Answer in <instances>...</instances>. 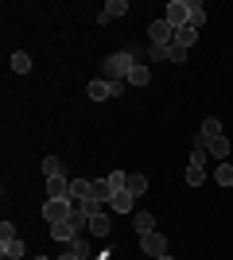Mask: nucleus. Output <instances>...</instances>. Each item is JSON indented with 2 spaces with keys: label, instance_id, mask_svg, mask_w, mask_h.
Returning a JSON list of instances; mask_svg holds the SVG:
<instances>
[{
  "label": "nucleus",
  "instance_id": "f257e3e1",
  "mask_svg": "<svg viewBox=\"0 0 233 260\" xmlns=\"http://www.w3.org/2000/svg\"><path fill=\"white\" fill-rule=\"evenodd\" d=\"M140 58H144L140 47H132V51H113L109 58L101 62V74H109V82H128V74L140 66Z\"/></svg>",
  "mask_w": 233,
  "mask_h": 260
},
{
  "label": "nucleus",
  "instance_id": "f03ea898",
  "mask_svg": "<svg viewBox=\"0 0 233 260\" xmlns=\"http://www.w3.org/2000/svg\"><path fill=\"white\" fill-rule=\"evenodd\" d=\"M86 93H89L93 101H105V98H121V93H124V82H109V78H93V82L86 86Z\"/></svg>",
  "mask_w": 233,
  "mask_h": 260
},
{
  "label": "nucleus",
  "instance_id": "7ed1b4c3",
  "mask_svg": "<svg viewBox=\"0 0 233 260\" xmlns=\"http://www.w3.org/2000/svg\"><path fill=\"white\" fill-rule=\"evenodd\" d=\"M70 214H74L70 198H47V202H43V217H47V225H58V221H66Z\"/></svg>",
  "mask_w": 233,
  "mask_h": 260
},
{
  "label": "nucleus",
  "instance_id": "20e7f679",
  "mask_svg": "<svg viewBox=\"0 0 233 260\" xmlns=\"http://www.w3.org/2000/svg\"><path fill=\"white\" fill-rule=\"evenodd\" d=\"M163 20L171 23V27H187L190 23V0H171V4H167V12H163Z\"/></svg>",
  "mask_w": 233,
  "mask_h": 260
},
{
  "label": "nucleus",
  "instance_id": "39448f33",
  "mask_svg": "<svg viewBox=\"0 0 233 260\" xmlns=\"http://www.w3.org/2000/svg\"><path fill=\"white\" fill-rule=\"evenodd\" d=\"M148 39H152V47H171L175 43V27L167 20H152L148 23Z\"/></svg>",
  "mask_w": 233,
  "mask_h": 260
},
{
  "label": "nucleus",
  "instance_id": "423d86ee",
  "mask_svg": "<svg viewBox=\"0 0 233 260\" xmlns=\"http://www.w3.org/2000/svg\"><path fill=\"white\" fill-rule=\"evenodd\" d=\"M140 249H144V256L159 260V256H167V237L159 229H155V233H144V237H140Z\"/></svg>",
  "mask_w": 233,
  "mask_h": 260
},
{
  "label": "nucleus",
  "instance_id": "0eeeda50",
  "mask_svg": "<svg viewBox=\"0 0 233 260\" xmlns=\"http://www.w3.org/2000/svg\"><path fill=\"white\" fill-rule=\"evenodd\" d=\"M218 136H222V120L206 117V120H202V132L194 136V144H210V140H218Z\"/></svg>",
  "mask_w": 233,
  "mask_h": 260
},
{
  "label": "nucleus",
  "instance_id": "6e6552de",
  "mask_svg": "<svg viewBox=\"0 0 233 260\" xmlns=\"http://www.w3.org/2000/svg\"><path fill=\"white\" fill-rule=\"evenodd\" d=\"M89 233H93L97 241H105V237H109V233H113L109 214H93V217H89Z\"/></svg>",
  "mask_w": 233,
  "mask_h": 260
},
{
  "label": "nucleus",
  "instance_id": "1a4fd4ad",
  "mask_svg": "<svg viewBox=\"0 0 233 260\" xmlns=\"http://www.w3.org/2000/svg\"><path fill=\"white\" fill-rule=\"evenodd\" d=\"M0 252H4V260H20L27 249H23L20 237H4V241H0Z\"/></svg>",
  "mask_w": 233,
  "mask_h": 260
},
{
  "label": "nucleus",
  "instance_id": "9d476101",
  "mask_svg": "<svg viewBox=\"0 0 233 260\" xmlns=\"http://www.w3.org/2000/svg\"><path fill=\"white\" fill-rule=\"evenodd\" d=\"M47 198H70V183H66V175H58V179H47Z\"/></svg>",
  "mask_w": 233,
  "mask_h": 260
},
{
  "label": "nucleus",
  "instance_id": "9b49d317",
  "mask_svg": "<svg viewBox=\"0 0 233 260\" xmlns=\"http://www.w3.org/2000/svg\"><path fill=\"white\" fill-rule=\"evenodd\" d=\"M206 148H210V159H218V163L229 159V136H218V140H210Z\"/></svg>",
  "mask_w": 233,
  "mask_h": 260
},
{
  "label": "nucleus",
  "instance_id": "f8f14e48",
  "mask_svg": "<svg viewBox=\"0 0 233 260\" xmlns=\"http://www.w3.org/2000/svg\"><path fill=\"white\" fill-rule=\"evenodd\" d=\"M132 202H136V198L128 194V190H117L109 206H113V214H132Z\"/></svg>",
  "mask_w": 233,
  "mask_h": 260
},
{
  "label": "nucleus",
  "instance_id": "ddd939ff",
  "mask_svg": "<svg viewBox=\"0 0 233 260\" xmlns=\"http://www.w3.org/2000/svg\"><path fill=\"white\" fill-rule=\"evenodd\" d=\"M113 194H117V190L109 186V179H97V183H93V190H89V198H97V202H105V206L113 202Z\"/></svg>",
  "mask_w": 233,
  "mask_h": 260
},
{
  "label": "nucleus",
  "instance_id": "4468645a",
  "mask_svg": "<svg viewBox=\"0 0 233 260\" xmlns=\"http://www.w3.org/2000/svg\"><path fill=\"white\" fill-rule=\"evenodd\" d=\"M51 237H55V241H62V245H70V241L78 237V229L70 225V221H58V225H51Z\"/></svg>",
  "mask_w": 233,
  "mask_h": 260
},
{
  "label": "nucleus",
  "instance_id": "2eb2a0df",
  "mask_svg": "<svg viewBox=\"0 0 233 260\" xmlns=\"http://www.w3.org/2000/svg\"><path fill=\"white\" fill-rule=\"evenodd\" d=\"M198 43V31L194 27H179L175 31V47H183V51H190V47Z\"/></svg>",
  "mask_w": 233,
  "mask_h": 260
},
{
  "label": "nucleus",
  "instance_id": "dca6fc26",
  "mask_svg": "<svg viewBox=\"0 0 233 260\" xmlns=\"http://www.w3.org/2000/svg\"><path fill=\"white\" fill-rule=\"evenodd\" d=\"M89 190H93V183L89 179H70V198H78V202H86Z\"/></svg>",
  "mask_w": 233,
  "mask_h": 260
},
{
  "label": "nucleus",
  "instance_id": "f3484780",
  "mask_svg": "<svg viewBox=\"0 0 233 260\" xmlns=\"http://www.w3.org/2000/svg\"><path fill=\"white\" fill-rule=\"evenodd\" d=\"M132 225H136V233H140V237H144V233H155V217L148 214V210H140V214L132 217Z\"/></svg>",
  "mask_w": 233,
  "mask_h": 260
},
{
  "label": "nucleus",
  "instance_id": "a211bd4d",
  "mask_svg": "<svg viewBox=\"0 0 233 260\" xmlns=\"http://www.w3.org/2000/svg\"><path fill=\"white\" fill-rule=\"evenodd\" d=\"M214 179H218V186H233V163L229 159L218 163V167H214Z\"/></svg>",
  "mask_w": 233,
  "mask_h": 260
},
{
  "label": "nucleus",
  "instance_id": "6ab92c4d",
  "mask_svg": "<svg viewBox=\"0 0 233 260\" xmlns=\"http://www.w3.org/2000/svg\"><path fill=\"white\" fill-rule=\"evenodd\" d=\"M124 190H128L132 198H140L148 190V175H128V186H124Z\"/></svg>",
  "mask_w": 233,
  "mask_h": 260
},
{
  "label": "nucleus",
  "instance_id": "aec40b11",
  "mask_svg": "<svg viewBox=\"0 0 233 260\" xmlns=\"http://www.w3.org/2000/svg\"><path fill=\"white\" fill-rule=\"evenodd\" d=\"M12 70H16V74H27V70H31V54L16 51V54H12Z\"/></svg>",
  "mask_w": 233,
  "mask_h": 260
},
{
  "label": "nucleus",
  "instance_id": "412c9836",
  "mask_svg": "<svg viewBox=\"0 0 233 260\" xmlns=\"http://www.w3.org/2000/svg\"><path fill=\"white\" fill-rule=\"evenodd\" d=\"M43 175L47 179H58V175H62V159H58V155H47L43 159Z\"/></svg>",
  "mask_w": 233,
  "mask_h": 260
},
{
  "label": "nucleus",
  "instance_id": "4be33fe9",
  "mask_svg": "<svg viewBox=\"0 0 233 260\" xmlns=\"http://www.w3.org/2000/svg\"><path fill=\"white\" fill-rule=\"evenodd\" d=\"M202 23H206V8H202L198 0H194V4H190V23H187V27H194V31H198Z\"/></svg>",
  "mask_w": 233,
  "mask_h": 260
},
{
  "label": "nucleus",
  "instance_id": "5701e85b",
  "mask_svg": "<svg viewBox=\"0 0 233 260\" xmlns=\"http://www.w3.org/2000/svg\"><path fill=\"white\" fill-rule=\"evenodd\" d=\"M206 159H210V148H206V144H194V152H190V167H206Z\"/></svg>",
  "mask_w": 233,
  "mask_h": 260
},
{
  "label": "nucleus",
  "instance_id": "b1692460",
  "mask_svg": "<svg viewBox=\"0 0 233 260\" xmlns=\"http://www.w3.org/2000/svg\"><path fill=\"white\" fill-rule=\"evenodd\" d=\"M128 82H132V86H148V82H152V70H148V66L140 62V66L132 70V74H128Z\"/></svg>",
  "mask_w": 233,
  "mask_h": 260
},
{
  "label": "nucleus",
  "instance_id": "393cba45",
  "mask_svg": "<svg viewBox=\"0 0 233 260\" xmlns=\"http://www.w3.org/2000/svg\"><path fill=\"white\" fill-rule=\"evenodd\" d=\"M78 210H82V214H105V202H97V198H86V202H78Z\"/></svg>",
  "mask_w": 233,
  "mask_h": 260
},
{
  "label": "nucleus",
  "instance_id": "a878e982",
  "mask_svg": "<svg viewBox=\"0 0 233 260\" xmlns=\"http://www.w3.org/2000/svg\"><path fill=\"white\" fill-rule=\"evenodd\" d=\"M105 16H109V20H117V16H124V12H128V4H124V0H109V4H105Z\"/></svg>",
  "mask_w": 233,
  "mask_h": 260
},
{
  "label": "nucleus",
  "instance_id": "bb28decb",
  "mask_svg": "<svg viewBox=\"0 0 233 260\" xmlns=\"http://www.w3.org/2000/svg\"><path fill=\"white\" fill-rule=\"evenodd\" d=\"M66 249H70V252H78V256H89V241H86V237H82V233H78V237H74V241H70Z\"/></svg>",
  "mask_w": 233,
  "mask_h": 260
},
{
  "label": "nucleus",
  "instance_id": "cd10ccee",
  "mask_svg": "<svg viewBox=\"0 0 233 260\" xmlns=\"http://www.w3.org/2000/svg\"><path fill=\"white\" fill-rule=\"evenodd\" d=\"M187 183L190 186H202V183H206V171H202V167H187Z\"/></svg>",
  "mask_w": 233,
  "mask_h": 260
},
{
  "label": "nucleus",
  "instance_id": "c85d7f7f",
  "mask_svg": "<svg viewBox=\"0 0 233 260\" xmlns=\"http://www.w3.org/2000/svg\"><path fill=\"white\" fill-rule=\"evenodd\" d=\"M167 62H187V51L171 43V51H167Z\"/></svg>",
  "mask_w": 233,
  "mask_h": 260
},
{
  "label": "nucleus",
  "instance_id": "c756f323",
  "mask_svg": "<svg viewBox=\"0 0 233 260\" xmlns=\"http://www.w3.org/2000/svg\"><path fill=\"white\" fill-rule=\"evenodd\" d=\"M167 51H171V47H148V58H152V62H163Z\"/></svg>",
  "mask_w": 233,
  "mask_h": 260
},
{
  "label": "nucleus",
  "instance_id": "7c9ffc66",
  "mask_svg": "<svg viewBox=\"0 0 233 260\" xmlns=\"http://www.w3.org/2000/svg\"><path fill=\"white\" fill-rule=\"evenodd\" d=\"M4 237H16V225H12V221H4V225H0V241Z\"/></svg>",
  "mask_w": 233,
  "mask_h": 260
},
{
  "label": "nucleus",
  "instance_id": "2f4dec72",
  "mask_svg": "<svg viewBox=\"0 0 233 260\" xmlns=\"http://www.w3.org/2000/svg\"><path fill=\"white\" fill-rule=\"evenodd\" d=\"M55 260H78V256H74V252L66 249V252H62V256H55Z\"/></svg>",
  "mask_w": 233,
  "mask_h": 260
},
{
  "label": "nucleus",
  "instance_id": "473e14b6",
  "mask_svg": "<svg viewBox=\"0 0 233 260\" xmlns=\"http://www.w3.org/2000/svg\"><path fill=\"white\" fill-rule=\"evenodd\" d=\"M159 260H175V256H159Z\"/></svg>",
  "mask_w": 233,
  "mask_h": 260
},
{
  "label": "nucleus",
  "instance_id": "72a5a7b5",
  "mask_svg": "<svg viewBox=\"0 0 233 260\" xmlns=\"http://www.w3.org/2000/svg\"><path fill=\"white\" fill-rule=\"evenodd\" d=\"M39 260H51V256H39Z\"/></svg>",
  "mask_w": 233,
  "mask_h": 260
},
{
  "label": "nucleus",
  "instance_id": "f704fd0d",
  "mask_svg": "<svg viewBox=\"0 0 233 260\" xmlns=\"http://www.w3.org/2000/svg\"><path fill=\"white\" fill-rule=\"evenodd\" d=\"M229 163H233V155H229Z\"/></svg>",
  "mask_w": 233,
  "mask_h": 260
}]
</instances>
